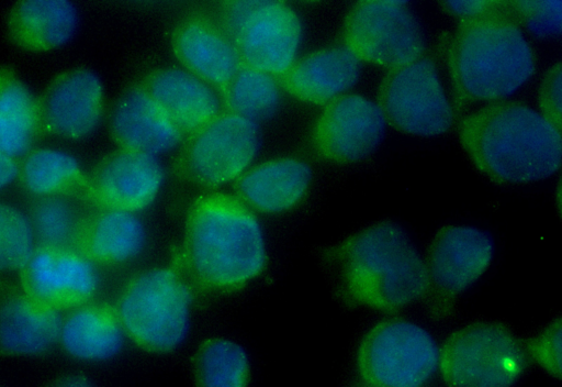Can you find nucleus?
Instances as JSON below:
<instances>
[{"instance_id": "10", "label": "nucleus", "mask_w": 562, "mask_h": 387, "mask_svg": "<svg viewBox=\"0 0 562 387\" xmlns=\"http://www.w3.org/2000/svg\"><path fill=\"white\" fill-rule=\"evenodd\" d=\"M218 22L235 43L243 65L280 79L300 57L303 23L285 2L227 1L220 9Z\"/></svg>"}, {"instance_id": "7", "label": "nucleus", "mask_w": 562, "mask_h": 387, "mask_svg": "<svg viewBox=\"0 0 562 387\" xmlns=\"http://www.w3.org/2000/svg\"><path fill=\"white\" fill-rule=\"evenodd\" d=\"M495 246L488 233L469 224H445L428 241L424 255L422 305L434 322L451 319L464 292L490 268Z\"/></svg>"}, {"instance_id": "30", "label": "nucleus", "mask_w": 562, "mask_h": 387, "mask_svg": "<svg viewBox=\"0 0 562 387\" xmlns=\"http://www.w3.org/2000/svg\"><path fill=\"white\" fill-rule=\"evenodd\" d=\"M30 218L38 246L80 247L86 222L68 196L37 199Z\"/></svg>"}, {"instance_id": "17", "label": "nucleus", "mask_w": 562, "mask_h": 387, "mask_svg": "<svg viewBox=\"0 0 562 387\" xmlns=\"http://www.w3.org/2000/svg\"><path fill=\"white\" fill-rule=\"evenodd\" d=\"M171 47L181 67L222 89L243 66L239 53L218 20L190 15L173 30Z\"/></svg>"}, {"instance_id": "1", "label": "nucleus", "mask_w": 562, "mask_h": 387, "mask_svg": "<svg viewBox=\"0 0 562 387\" xmlns=\"http://www.w3.org/2000/svg\"><path fill=\"white\" fill-rule=\"evenodd\" d=\"M319 261L345 307L394 314L423 299V256L396 221L378 220L356 230L325 247Z\"/></svg>"}, {"instance_id": "24", "label": "nucleus", "mask_w": 562, "mask_h": 387, "mask_svg": "<svg viewBox=\"0 0 562 387\" xmlns=\"http://www.w3.org/2000/svg\"><path fill=\"white\" fill-rule=\"evenodd\" d=\"M7 20L9 34L19 46L45 52L74 37L79 11L69 0H20L11 7Z\"/></svg>"}, {"instance_id": "27", "label": "nucleus", "mask_w": 562, "mask_h": 387, "mask_svg": "<svg viewBox=\"0 0 562 387\" xmlns=\"http://www.w3.org/2000/svg\"><path fill=\"white\" fill-rule=\"evenodd\" d=\"M194 387H249L251 363L245 347L226 336L202 340L190 358Z\"/></svg>"}, {"instance_id": "26", "label": "nucleus", "mask_w": 562, "mask_h": 387, "mask_svg": "<svg viewBox=\"0 0 562 387\" xmlns=\"http://www.w3.org/2000/svg\"><path fill=\"white\" fill-rule=\"evenodd\" d=\"M41 131L40 98L15 73L0 68V152L24 157Z\"/></svg>"}, {"instance_id": "6", "label": "nucleus", "mask_w": 562, "mask_h": 387, "mask_svg": "<svg viewBox=\"0 0 562 387\" xmlns=\"http://www.w3.org/2000/svg\"><path fill=\"white\" fill-rule=\"evenodd\" d=\"M530 365L524 339L494 319L457 327L439 349L438 371L447 387H513Z\"/></svg>"}, {"instance_id": "23", "label": "nucleus", "mask_w": 562, "mask_h": 387, "mask_svg": "<svg viewBox=\"0 0 562 387\" xmlns=\"http://www.w3.org/2000/svg\"><path fill=\"white\" fill-rule=\"evenodd\" d=\"M126 340L114 307L88 302L63 317L58 343L70 357L97 364L115 358Z\"/></svg>"}, {"instance_id": "3", "label": "nucleus", "mask_w": 562, "mask_h": 387, "mask_svg": "<svg viewBox=\"0 0 562 387\" xmlns=\"http://www.w3.org/2000/svg\"><path fill=\"white\" fill-rule=\"evenodd\" d=\"M457 125L467 158L493 184L538 183L561 168V130L527 102L512 99L477 107Z\"/></svg>"}, {"instance_id": "11", "label": "nucleus", "mask_w": 562, "mask_h": 387, "mask_svg": "<svg viewBox=\"0 0 562 387\" xmlns=\"http://www.w3.org/2000/svg\"><path fill=\"white\" fill-rule=\"evenodd\" d=\"M342 44L361 62L387 70L426 54V36L413 5L403 0L355 2L342 22Z\"/></svg>"}, {"instance_id": "19", "label": "nucleus", "mask_w": 562, "mask_h": 387, "mask_svg": "<svg viewBox=\"0 0 562 387\" xmlns=\"http://www.w3.org/2000/svg\"><path fill=\"white\" fill-rule=\"evenodd\" d=\"M233 185L234 195L255 213L280 214L306 199L313 170L299 157H277L251 165Z\"/></svg>"}, {"instance_id": "4", "label": "nucleus", "mask_w": 562, "mask_h": 387, "mask_svg": "<svg viewBox=\"0 0 562 387\" xmlns=\"http://www.w3.org/2000/svg\"><path fill=\"white\" fill-rule=\"evenodd\" d=\"M447 69L457 111L512 100L538 70L527 33L507 9L458 22L447 52Z\"/></svg>"}, {"instance_id": "22", "label": "nucleus", "mask_w": 562, "mask_h": 387, "mask_svg": "<svg viewBox=\"0 0 562 387\" xmlns=\"http://www.w3.org/2000/svg\"><path fill=\"white\" fill-rule=\"evenodd\" d=\"M63 317L26 292L5 296L0 300V352L18 357L47 353L58 343Z\"/></svg>"}, {"instance_id": "33", "label": "nucleus", "mask_w": 562, "mask_h": 387, "mask_svg": "<svg viewBox=\"0 0 562 387\" xmlns=\"http://www.w3.org/2000/svg\"><path fill=\"white\" fill-rule=\"evenodd\" d=\"M561 316L558 314L543 327L524 339L531 363L537 364L549 376L560 380L561 368Z\"/></svg>"}, {"instance_id": "12", "label": "nucleus", "mask_w": 562, "mask_h": 387, "mask_svg": "<svg viewBox=\"0 0 562 387\" xmlns=\"http://www.w3.org/2000/svg\"><path fill=\"white\" fill-rule=\"evenodd\" d=\"M257 123L223 110L187 135L176 159V170L186 181L217 190L234 184L259 152Z\"/></svg>"}, {"instance_id": "36", "label": "nucleus", "mask_w": 562, "mask_h": 387, "mask_svg": "<svg viewBox=\"0 0 562 387\" xmlns=\"http://www.w3.org/2000/svg\"><path fill=\"white\" fill-rule=\"evenodd\" d=\"M20 175V161L0 152V194L11 187Z\"/></svg>"}, {"instance_id": "25", "label": "nucleus", "mask_w": 562, "mask_h": 387, "mask_svg": "<svg viewBox=\"0 0 562 387\" xmlns=\"http://www.w3.org/2000/svg\"><path fill=\"white\" fill-rule=\"evenodd\" d=\"M147 233L138 213L103 208L85 223L80 250L94 263L119 266L144 251Z\"/></svg>"}, {"instance_id": "13", "label": "nucleus", "mask_w": 562, "mask_h": 387, "mask_svg": "<svg viewBox=\"0 0 562 387\" xmlns=\"http://www.w3.org/2000/svg\"><path fill=\"white\" fill-rule=\"evenodd\" d=\"M386 125L376 101L349 92L323 107L312 130V144L328 163L357 165L378 151Z\"/></svg>"}, {"instance_id": "35", "label": "nucleus", "mask_w": 562, "mask_h": 387, "mask_svg": "<svg viewBox=\"0 0 562 387\" xmlns=\"http://www.w3.org/2000/svg\"><path fill=\"white\" fill-rule=\"evenodd\" d=\"M439 5L448 15L457 19L458 22H463L504 11L507 9L508 1H441Z\"/></svg>"}, {"instance_id": "32", "label": "nucleus", "mask_w": 562, "mask_h": 387, "mask_svg": "<svg viewBox=\"0 0 562 387\" xmlns=\"http://www.w3.org/2000/svg\"><path fill=\"white\" fill-rule=\"evenodd\" d=\"M509 12L521 29L547 40L561 34V0L508 1Z\"/></svg>"}, {"instance_id": "9", "label": "nucleus", "mask_w": 562, "mask_h": 387, "mask_svg": "<svg viewBox=\"0 0 562 387\" xmlns=\"http://www.w3.org/2000/svg\"><path fill=\"white\" fill-rule=\"evenodd\" d=\"M376 103L387 125L417 137H438L452 131L458 111L434 57L390 69L382 78Z\"/></svg>"}, {"instance_id": "2", "label": "nucleus", "mask_w": 562, "mask_h": 387, "mask_svg": "<svg viewBox=\"0 0 562 387\" xmlns=\"http://www.w3.org/2000/svg\"><path fill=\"white\" fill-rule=\"evenodd\" d=\"M258 214L234 194L206 191L190 204L177 265L195 290L228 295L255 283L268 266Z\"/></svg>"}, {"instance_id": "21", "label": "nucleus", "mask_w": 562, "mask_h": 387, "mask_svg": "<svg viewBox=\"0 0 562 387\" xmlns=\"http://www.w3.org/2000/svg\"><path fill=\"white\" fill-rule=\"evenodd\" d=\"M140 84L184 136L223 111L218 90L182 67L156 69Z\"/></svg>"}, {"instance_id": "38", "label": "nucleus", "mask_w": 562, "mask_h": 387, "mask_svg": "<svg viewBox=\"0 0 562 387\" xmlns=\"http://www.w3.org/2000/svg\"><path fill=\"white\" fill-rule=\"evenodd\" d=\"M358 387H370V386H368V385H364V384H363V385H361V386H358Z\"/></svg>"}, {"instance_id": "5", "label": "nucleus", "mask_w": 562, "mask_h": 387, "mask_svg": "<svg viewBox=\"0 0 562 387\" xmlns=\"http://www.w3.org/2000/svg\"><path fill=\"white\" fill-rule=\"evenodd\" d=\"M194 291L178 266H153L126 281L114 310L133 344L151 355H169L190 335Z\"/></svg>"}, {"instance_id": "16", "label": "nucleus", "mask_w": 562, "mask_h": 387, "mask_svg": "<svg viewBox=\"0 0 562 387\" xmlns=\"http://www.w3.org/2000/svg\"><path fill=\"white\" fill-rule=\"evenodd\" d=\"M164 180L156 156L119 148L98 164L90 189L103 208L138 213L157 200Z\"/></svg>"}, {"instance_id": "15", "label": "nucleus", "mask_w": 562, "mask_h": 387, "mask_svg": "<svg viewBox=\"0 0 562 387\" xmlns=\"http://www.w3.org/2000/svg\"><path fill=\"white\" fill-rule=\"evenodd\" d=\"M97 265L80 248L37 246L22 270L25 292L59 310L91 302L100 287Z\"/></svg>"}, {"instance_id": "28", "label": "nucleus", "mask_w": 562, "mask_h": 387, "mask_svg": "<svg viewBox=\"0 0 562 387\" xmlns=\"http://www.w3.org/2000/svg\"><path fill=\"white\" fill-rule=\"evenodd\" d=\"M23 187L37 199L67 196L83 183L78 158L61 147L35 146L20 161Z\"/></svg>"}, {"instance_id": "20", "label": "nucleus", "mask_w": 562, "mask_h": 387, "mask_svg": "<svg viewBox=\"0 0 562 387\" xmlns=\"http://www.w3.org/2000/svg\"><path fill=\"white\" fill-rule=\"evenodd\" d=\"M362 63L344 45H330L300 56L280 78L293 98L326 106L349 93L361 77Z\"/></svg>"}, {"instance_id": "8", "label": "nucleus", "mask_w": 562, "mask_h": 387, "mask_svg": "<svg viewBox=\"0 0 562 387\" xmlns=\"http://www.w3.org/2000/svg\"><path fill=\"white\" fill-rule=\"evenodd\" d=\"M431 332L409 318L391 316L372 324L357 349V368L370 387H426L438 372Z\"/></svg>"}, {"instance_id": "34", "label": "nucleus", "mask_w": 562, "mask_h": 387, "mask_svg": "<svg viewBox=\"0 0 562 387\" xmlns=\"http://www.w3.org/2000/svg\"><path fill=\"white\" fill-rule=\"evenodd\" d=\"M561 81V62H557L547 69L538 93L539 112L560 130L562 121Z\"/></svg>"}, {"instance_id": "31", "label": "nucleus", "mask_w": 562, "mask_h": 387, "mask_svg": "<svg viewBox=\"0 0 562 387\" xmlns=\"http://www.w3.org/2000/svg\"><path fill=\"white\" fill-rule=\"evenodd\" d=\"M37 246L30 214L0 200V273L22 272Z\"/></svg>"}, {"instance_id": "14", "label": "nucleus", "mask_w": 562, "mask_h": 387, "mask_svg": "<svg viewBox=\"0 0 562 387\" xmlns=\"http://www.w3.org/2000/svg\"><path fill=\"white\" fill-rule=\"evenodd\" d=\"M105 90L91 68L76 66L57 75L40 98L43 130L65 140H82L100 125Z\"/></svg>"}, {"instance_id": "37", "label": "nucleus", "mask_w": 562, "mask_h": 387, "mask_svg": "<svg viewBox=\"0 0 562 387\" xmlns=\"http://www.w3.org/2000/svg\"><path fill=\"white\" fill-rule=\"evenodd\" d=\"M49 387H95L90 379L83 375L70 374L55 380Z\"/></svg>"}, {"instance_id": "18", "label": "nucleus", "mask_w": 562, "mask_h": 387, "mask_svg": "<svg viewBox=\"0 0 562 387\" xmlns=\"http://www.w3.org/2000/svg\"><path fill=\"white\" fill-rule=\"evenodd\" d=\"M109 126L119 148L156 157L175 150L186 137L140 82L116 99Z\"/></svg>"}, {"instance_id": "29", "label": "nucleus", "mask_w": 562, "mask_h": 387, "mask_svg": "<svg viewBox=\"0 0 562 387\" xmlns=\"http://www.w3.org/2000/svg\"><path fill=\"white\" fill-rule=\"evenodd\" d=\"M281 88L279 78L243 65L218 92L224 110L258 123L276 112Z\"/></svg>"}]
</instances>
